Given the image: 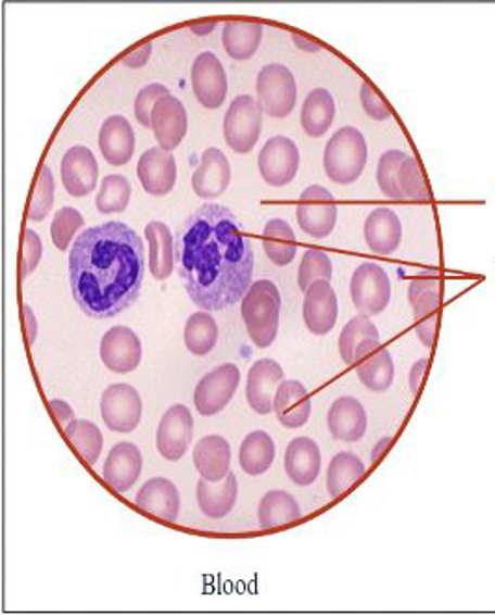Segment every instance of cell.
Returning a JSON list of instances; mask_svg holds the SVG:
<instances>
[{
    "instance_id": "cell-56",
    "label": "cell",
    "mask_w": 495,
    "mask_h": 615,
    "mask_svg": "<svg viewBox=\"0 0 495 615\" xmlns=\"http://www.w3.org/2000/svg\"><path fill=\"white\" fill-rule=\"evenodd\" d=\"M216 28V20L203 21V23H195V25H190V30L198 34V36H207V34L213 33Z\"/></svg>"
},
{
    "instance_id": "cell-41",
    "label": "cell",
    "mask_w": 495,
    "mask_h": 615,
    "mask_svg": "<svg viewBox=\"0 0 495 615\" xmlns=\"http://www.w3.org/2000/svg\"><path fill=\"white\" fill-rule=\"evenodd\" d=\"M371 338H380V332H378L377 325L371 322V317L358 314L346 323L339 335V354L346 366L354 364L356 349Z\"/></svg>"
},
{
    "instance_id": "cell-57",
    "label": "cell",
    "mask_w": 495,
    "mask_h": 615,
    "mask_svg": "<svg viewBox=\"0 0 495 615\" xmlns=\"http://www.w3.org/2000/svg\"><path fill=\"white\" fill-rule=\"evenodd\" d=\"M391 439L390 437H385V439L380 440L375 448H372L371 452V461L372 463H377L380 459L384 457L385 452L390 450Z\"/></svg>"
},
{
    "instance_id": "cell-22",
    "label": "cell",
    "mask_w": 495,
    "mask_h": 615,
    "mask_svg": "<svg viewBox=\"0 0 495 615\" xmlns=\"http://www.w3.org/2000/svg\"><path fill=\"white\" fill-rule=\"evenodd\" d=\"M143 459L140 448L132 442H117L104 461V484L116 492H129L142 474Z\"/></svg>"
},
{
    "instance_id": "cell-37",
    "label": "cell",
    "mask_w": 495,
    "mask_h": 615,
    "mask_svg": "<svg viewBox=\"0 0 495 615\" xmlns=\"http://www.w3.org/2000/svg\"><path fill=\"white\" fill-rule=\"evenodd\" d=\"M367 466L364 461L351 452H339L333 455L326 470V489L332 498H341L351 491L359 479H364Z\"/></svg>"
},
{
    "instance_id": "cell-46",
    "label": "cell",
    "mask_w": 495,
    "mask_h": 615,
    "mask_svg": "<svg viewBox=\"0 0 495 615\" xmlns=\"http://www.w3.org/2000/svg\"><path fill=\"white\" fill-rule=\"evenodd\" d=\"M332 276V258L326 254L325 250L309 249L304 252L299 267V286L302 291H306L315 281H330Z\"/></svg>"
},
{
    "instance_id": "cell-12",
    "label": "cell",
    "mask_w": 495,
    "mask_h": 615,
    "mask_svg": "<svg viewBox=\"0 0 495 615\" xmlns=\"http://www.w3.org/2000/svg\"><path fill=\"white\" fill-rule=\"evenodd\" d=\"M354 369L359 382L371 392L390 390L395 380V362L380 338L364 341L354 354Z\"/></svg>"
},
{
    "instance_id": "cell-3",
    "label": "cell",
    "mask_w": 495,
    "mask_h": 615,
    "mask_svg": "<svg viewBox=\"0 0 495 615\" xmlns=\"http://www.w3.org/2000/svg\"><path fill=\"white\" fill-rule=\"evenodd\" d=\"M281 294L270 280H257L250 286L242 299V322L248 336L259 349H267L278 338L280 330Z\"/></svg>"
},
{
    "instance_id": "cell-4",
    "label": "cell",
    "mask_w": 495,
    "mask_h": 615,
    "mask_svg": "<svg viewBox=\"0 0 495 615\" xmlns=\"http://www.w3.org/2000/svg\"><path fill=\"white\" fill-rule=\"evenodd\" d=\"M367 140L364 133L345 125L333 133L330 140L326 142L322 153L326 176L330 181L338 185H351L358 181L367 166Z\"/></svg>"
},
{
    "instance_id": "cell-52",
    "label": "cell",
    "mask_w": 495,
    "mask_h": 615,
    "mask_svg": "<svg viewBox=\"0 0 495 615\" xmlns=\"http://www.w3.org/2000/svg\"><path fill=\"white\" fill-rule=\"evenodd\" d=\"M430 361L429 359H421L417 361L414 366H411L410 375H408V387H410V392L414 396H419V390L424 385V377H427V372H429Z\"/></svg>"
},
{
    "instance_id": "cell-28",
    "label": "cell",
    "mask_w": 495,
    "mask_h": 615,
    "mask_svg": "<svg viewBox=\"0 0 495 615\" xmlns=\"http://www.w3.org/2000/svg\"><path fill=\"white\" fill-rule=\"evenodd\" d=\"M135 504L150 517L161 518L164 523H174L181 510V494L177 491L174 481L153 478L140 487Z\"/></svg>"
},
{
    "instance_id": "cell-40",
    "label": "cell",
    "mask_w": 495,
    "mask_h": 615,
    "mask_svg": "<svg viewBox=\"0 0 495 615\" xmlns=\"http://www.w3.org/2000/svg\"><path fill=\"white\" fill-rule=\"evenodd\" d=\"M65 439L72 442L75 452L85 459L88 465L98 463L103 452V432L90 419H73L69 426L64 427Z\"/></svg>"
},
{
    "instance_id": "cell-9",
    "label": "cell",
    "mask_w": 495,
    "mask_h": 615,
    "mask_svg": "<svg viewBox=\"0 0 495 615\" xmlns=\"http://www.w3.org/2000/svg\"><path fill=\"white\" fill-rule=\"evenodd\" d=\"M351 299L359 314L372 317L390 306L391 281L378 263H361L351 278Z\"/></svg>"
},
{
    "instance_id": "cell-23",
    "label": "cell",
    "mask_w": 495,
    "mask_h": 615,
    "mask_svg": "<svg viewBox=\"0 0 495 615\" xmlns=\"http://www.w3.org/2000/svg\"><path fill=\"white\" fill-rule=\"evenodd\" d=\"M326 426L333 440L348 444L358 442L367 432V411L356 398L341 396L330 406L326 416Z\"/></svg>"
},
{
    "instance_id": "cell-8",
    "label": "cell",
    "mask_w": 495,
    "mask_h": 615,
    "mask_svg": "<svg viewBox=\"0 0 495 615\" xmlns=\"http://www.w3.org/2000/svg\"><path fill=\"white\" fill-rule=\"evenodd\" d=\"M338 203L322 185H309L302 190L296 208V221L304 234L313 239H326L338 224Z\"/></svg>"
},
{
    "instance_id": "cell-7",
    "label": "cell",
    "mask_w": 495,
    "mask_h": 615,
    "mask_svg": "<svg viewBox=\"0 0 495 615\" xmlns=\"http://www.w3.org/2000/svg\"><path fill=\"white\" fill-rule=\"evenodd\" d=\"M265 112L257 99L252 96H239L231 101L224 116V138L237 153H250L259 142Z\"/></svg>"
},
{
    "instance_id": "cell-30",
    "label": "cell",
    "mask_w": 495,
    "mask_h": 615,
    "mask_svg": "<svg viewBox=\"0 0 495 615\" xmlns=\"http://www.w3.org/2000/svg\"><path fill=\"white\" fill-rule=\"evenodd\" d=\"M237 494H239V484L233 472H229L221 481H207L200 478L198 489H195V500L198 507L203 515L213 520L228 517L237 504Z\"/></svg>"
},
{
    "instance_id": "cell-34",
    "label": "cell",
    "mask_w": 495,
    "mask_h": 615,
    "mask_svg": "<svg viewBox=\"0 0 495 615\" xmlns=\"http://www.w3.org/2000/svg\"><path fill=\"white\" fill-rule=\"evenodd\" d=\"M300 517H302V510L293 494L276 489L261 498L259 507H257V523L263 530L291 526V524L299 523Z\"/></svg>"
},
{
    "instance_id": "cell-50",
    "label": "cell",
    "mask_w": 495,
    "mask_h": 615,
    "mask_svg": "<svg viewBox=\"0 0 495 615\" xmlns=\"http://www.w3.org/2000/svg\"><path fill=\"white\" fill-rule=\"evenodd\" d=\"M43 255V242L34 229L26 228L23 237V278H28L38 268Z\"/></svg>"
},
{
    "instance_id": "cell-15",
    "label": "cell",
    "mask_w": 495,
    "mask_h": 615,
    "mask_svg": "<svg viewBox=\"0 0 495 615\" xmlns=\"http://www.w3.org/2000/svg\"><path fill=\"white\" fill-rule=\"evenodd\" d=\"M99 354L104 366L114 374H130L142 362V341L132 328L117 325L104 332Z\"/></svg>"
},
{
    "instance_id": "cell-20",
    "label": "cell",
    "mask_w": 495,
    "mask_h": 615,
    "mask_svg": "<svg viewBox=\"0 0 495 615\" xmlns=\"http://www.w3.org/2000/svg\"><path fill=\"white\" fill-rule=\"evenodd\" d=\"M137 176L142 189L151 197H166L177 181V163L172 151L150 148L138 159Z\"/></svg>"
},
{
    "instance_id": "cell-51",
    "label": "cell",
    "mask_w": 495,
    "mask_h": 615,
    "mask_svg": "<svg viewBox=\"0 0 495 615\" xmlns=\"http://www.w3.org/2000/svg\"><path fill=\"white\" fill-rule=\"evenodd\" d=\"M151 53H153V43L151 41H145L143 46H138L137 49H132L130 53L125 54L122 59V64L127 67H142L148 64V60L151 59Z\"/></svg>"
},
{
    "instance_id": "cell-6",
    "label": "cell",
    "mask_w": 495,
    "mask_h": 615,
    "mask_svg": "<svg viewBox=\"0 0 495 615\" xmlns=\"http://www.w3.org/2000/svg\"><path fill=\"white\" fill-rule=\"evenodd\" d=\"M408 302L414 310L416 332L424 349L434 348L440 308H442V281L434 276H419L408 286Z\"/></svg>"
},
{
    "instance_id": "cell-32",
    "label": "cell",
    "mask_w": 495,
    "mask_h": 615,
    "mask_svg": "<svg viewBox=\"0 0 495 615\" xmlns=\"http://www.w3.org/2000/svg\"><path fill=\"white\" fill-rule=\"evenodd\" d=\"M143 234L150 247L148 265L151 275L155 280H166L176 267V237L172 236L168 226L161 221L148 224Z\"/></svg>"
},
{
    "instance_id": "cell-54",
    "label": "cell",
    "mask_w": 495,
    "mask_h": 615,
    "mask_svg": "<svg viewBox=\"0 0 495 615\" xmlns=\"http://www.w3.org/2000/svg\"><path fill=\"white\" fill-rule=\"evenodd\" d=\"M23 319H25L26 340H28L30 346H34V341L38 338V319H36L33 308L28 306V304L23 306Z\"/></svg>"
},
{
    "instance_id": "cell-35",
    "label": "cell",
    "mask_w": 495,
    "mask_h": 615,
    "mask_svg": "<svg viewBox=\"0 0 495 615\" xmlns=\"http://www.w3.org/2000/svg\"><path fill=\"white\" fill-rule=\"evenodd\" d=\"M263 40V25L257 21H228L221 30V43L233 60L252 59Z\"/></svg>"
},
{
    "instance_id": "cell-1",
    "label": "cell",
    "mask_w": 495,
    "mask_h": 615,
    "mask_svg": "<svg viewBox=\"0 0 495 615\" xmlns=\"http://www.w3.org/2000/svg\"><path fill=\"white\" fill-rule=\"evenodd\" d=\"M254 263L252 242L224 205L205 203L177 228V275L198 308L220 312L242 301L254 284Z\"/></svg>"
},
{
    "instance_id": "cell-21",
    "label": "cell",
    "mask_w": 495,
    "mask_h": 615,
    "mask_svg": "<svg viewBox=\"0 0 495 615\" xmlns=\"http://www.w3.org/2000/svg\"><path fill=\"white\" fill-rule=\"evenodd\" d=\"M283 380V367L272 359L254 362L246 380L248 405L261 416L274 413V393Z\"/></svg>"
},
{
    "instance_id": "cell-45",
    "label": "cell",
    "mask_w": 495,
    "mask_h": 615,
    "mask_svg": "<svg viewBox=\"0 0 495 615\" xmlns=\"http://www.w3.org/2000/svg\"><path fill=\"white\" fill-rule=\"evenodd\" d=\"M408 153L401 150H388L380 155L377 164V184L382 194L390 200H406L398 187V168Z\"/></svg>"
},
{
    "instance_id": "cell-33",
    "label": "cell",
    "mask_w": 495,
    "mask_h": 615,
    "mask_svg": "<svg viewBox=\"0 0 495 615\" xmlns=\"http://www.w3.org/2000/svg\"><path fill=\"white\" fill-rule=\"evenodd\" d=\"M335 120V101L326 88H313L300 111V124L306 135L319 138L328 133Z\"/></svg>"
},
{
    "instance_id": "cell-26",
    "label": "cell",
    "mask_w": 495,
    "mask_h": 615,
    "mask_svg": "<svg viewBox=\"0 0 495 615\" xmlns=\"http://www.w3.org/2000/svg\"><path fill=\"white\" fill-rule=\"evenodd\" d=\"M231 181V166L224 151L207 148L202 153V161L192 174V189L203 200L221 197Z\"/></svg>"
},
{
    "instance_id": "cell-31",
    "label": "cell",
    "mask_w": 495,
    "mask_h": 615,
    "mask_svg": "<svg viewBox=\"0 0 495 615\" xmlns=\"http://www.w3.org/2000/svg\"><path fill=\"white\" fill-rule=\"evenodd\" d=\"M192 461L200 478L221 481L231 472V445L221 435H207L195 442Z\"/></svg>"
},
{
    "instance_id": "cell-17",
    "label": "cell",
    "mask_w": 495,
    "mask_h": 615,
    "mask_svg": "<svg viewBox=\"0 0 495 615\" xmlns=\"http://www.w3.org/2000/svg\"><path fill=\"white\" fill-rule=\"evenodd\" d=\"M302 317L312 335L326 336L332 332L338 323L339 301L330 281H315L304 291Z\"/></svg>"
},
{
    "instance_id": "cell-16",
    "label": "cell",
    "mask_w": 495,
    "mask_h": 615,
    "mask_svg": "<svg viewBox=\"0 0 495 615\" xmlns=\"http://www.w3.org/2000/svg\"><path fill=\"white\" fill-rule=\"evenodd\" d=\"M192 90L205 109H218L228 96V77L220 59L211 51L198 54L192 64Z\"/></svg>"
},
{
    "instance_id": "cell-11",
    "label": "cell",
    "mask_w": 495,
    "mask_h": 615,
    "mask_svg": "<svg viewBox=\"0 0 495 615\" xmlns=\"http://www.w3.org/2000/svg\"><path fill=\"white\" fill-rule=\"evenodd\" d=\"M142 398L137 388L117 382L111 385L101 398V416L104 426L114 432L135 431L142 419Z\"/></svg>"
},
{
    "instance_id": "cell-43",
    "label": "cell",
    "mask_w": 495,
    "mask_h": 615,
    "mask_svg": "<svg viewBox=\"0 0 495 615\" xmlns=\"http://www.w3.org/2000/svg\"><path fill=\"white\" fill-rule=\"evenodd\" d=\"M54 190H56V184H54V174H52L51 166L41 164L38 181L34 185L33 197H30L28 210H26L28 221H33V223L46 221L47 215L51 213L52 203H54Z\"/></svg>"
},
{
    "instance_id": "cell-47",
    "label": "cell",
    "mask_w": 495,
    "mask_h": 615,
    "mask_svg": "<svg viewBox=\"0 0 495 615\" xmlns=\"http://www.w3.org/2000/svg\"><path fill=\"white\" fill-rule=\"evenodd\" d=\"M82 226H85V216L75 208H62L56 211L51 223V239L54 247L65 252Z\"/></svg>"
},
{
    "instance_id": "cell-19",
    "label": "cell",
    "mask_w": 495,
    "mask_h": 615,
    "mask_svg": "<svg viewBox=\"0 0 495 615\" xmlns=\"http://www.w3.org/2000/svg\"><path fill=\"white\" fill-rule=\"evenodd\" d=\"M60 176L67 194L75 198L88 197L98 187V159L91 153L90 148L73 146L62 158Z\"/></svg>"
},
{
    "instance_id": "cell-27",
    "label": "cell",
    "mask_w": 495,
    "mask_h": 615,
    "mask_svg": "<svg viewBox=\"0 0 495 615\" xmlns=\"http://www.w3.org/2000/svg\"><path fill=\"white\" fill-rule=\"evenodd\" d=\"M287 478L299 487H309L319 479L322 470V455L320 448L309 437H296L287 445L283 457Z\"/></svg>"
},
{
    "instance_id": "cell-24",
    "label": "cell",
    "mask_w": 495,
    "mask_h": 615,
    "mask_svg": "<svg viewBox=\"0 0 495 615\" xmlns=\"http://www.w3.org/2000/svg\"><path fill=\"white\" fill-rule=\"evenodd\" d=\"M274 414L287 429H300L312 418V398L300 380H281L274 393Z\"/></svg>"
},
{
    "instance_id": "cell-42",
    "label": "cell",
    "mask_w": 495,
    "mask_h": 615,
    "mask_svg": "<svg viewBox=\"0 0 495 615\" xmlns=\"http://www.w3.org/2000/svg\"><path fill=\"white\" fill-rule=\"evenodd\" d=\"M130 194H132V187H130L127 177L122 176V174H109L101 181L98 198H96L99 213H103V215L122 213L129 205Z\"/></svg>"
},
{
    "instance_id": "cell-49",
    "label": "cell",
    "mask_w": 495,
    "mask_h": 615,
    "mask_svg": "<svg viewBox=\"0 0 495 615\" xmlns=\"http://www.w3.org/2000/svg\"><path fill=\"white\" fill-rule=\"evenodd\" d=\"M359 103L369 118L377 120V122H385L391 118L390 105L369 83L359 86Z\"/></svg>"
},
{
    "instance_id": "cell-53",
    "label": "cell",
    "mask_w": 495,
    "mask_h": 615,
    "mask_svg": "<svg viewBox=\"0 0 495 615\" xmlns=\"http://www.w3.org/2000/svg\"><path fill=\"white\" fill-rule=\"evenodd\" d=\"M49 409H51L52 416L59 422L60 426L67 427L75 419V411L69 403H65L64 400H51L49 401Z\"/></svg>"
},
{
    "instance_id": "cell-25",
    "label": "cell",
    "mask_w": 495,
    "mask_h": 615,
    "mask_svg": "<svg viewBox=\"0 0 495 615\" xmlns=\"http://www.w3.org/2000/svg\"><path fill=\"white\" fill-rule=\"evenodd\" d=\"M137 148V135L129 120L122 114H112L99 129V150L106 163L124 166L132 159Z\"/></svg>"
},
{
    "instance_id": "cell-5",
    "label": "cell",
    "mask_w": 495,
    "mask_h": 615,
    "mask_svg": "<svg viewBox=\"0 0 495 615\" xmlns=\"http://www.w3.org/2000/svg\"><path fill=\"white\" fill-rule=\"evenodd\" d=\"M257 103L270 118H287L296 105V79L285 64H267L257 75Z\"/></svg>"
},
{
    "instance_id": "cell-44",
    "label": "cell",
    "mask_w": 495,
    "mask_h": 615,
    "mask_svg": "<svg viewBox=\"0 0 495 615\" xmlns=\"http://www.w3.org/2000/svg\"><path fill=\"white\" fill-rule=\"evenodd\" d=\"M398 187L403 190L406 200H414V202H430L432 200L429 181L424 177L421 164L414 155H406L401 168H398Z\"/></svg>"
},
{
    "instance_id": "cell-13",
    "label": "cell",
    "mask_w": 495,
    "mask_h": 615,
    "mask_svg": "<svg viewBox=\"0 0 495 615\" xmlns=\"http://www.w3.org/2000/svg\"><path fill=\"white\" fill-rule=\"evenodd\" d=\"M300 166V150L293 138H268L257 158L259 174L270 187H285L291 184Z\"/></svg>"
},
{
    "instance_id": "cell-48",
    "label": "cell",
    "mask_w": 495,
    "mask_h": 615,
    "mask_svg": "<svg viewBox=\"0 0 495 615\" xmlns=\"http://www.w3.org/2000/svg\"><path fill=\"white\" fill-rule=\"evenodd\" d=\"M164 96H169L168 88L161 85V83H153V85L143 86L142 90L137 93L135 99V116L143 127H151V112L153 106L156 105L158 99Z\"/></svg>"
},
{
    "instance_id": "cell-18",
    "label": "cell",
    "mask_w": 495,
    "mask_h": 615,
    "mask_svg": "<svg viewBox=\"0 0 495 615\" xmlns=\"http://www.w3.org/2000/svg\"><path fill=\"white\" fill-rule=\"evenodd\" d=\"M151 131L155 135L158 148L166 151L176 150L189 131V114L181 99L172 93L156 101L151 112Z\"/></svg>"
},
{
    "instance_id": "cell-14",
    "label": "cell",
    "mask_w": 495,
    "mask_h": 615,
    "mask_svg": "<svg viewBox=\"0 0 495 615\" xmlns=\"http://www.w3.org/2000/svg\"><path fill=\"white\" fill-rule=\"evenodd\" d=\"M194 437V418L185 405H172L156 427V450L169 463H177L189 452Z\"/></svg>"
},
{
    "instance_id": "cell-10",
    "label": "cell",
    "mask_w": 495,
    "mask_h": 615,
    "mask_svg": "<svg viewBox=\"0 0 495 615\" xmlns=\"http://www.w3.org/2000/svg\"><path fill=\"white\" fill-rule=\"evenodd\" d=\"M241 382L239 367L228 362L203 375L194 388L195 411L202 416H215L221 413L233 400Z\"/></svg>"
},
{
    "instance_id": "cell-55",
    "label": "cell",
    "mask_w": 495,
    "mask_h": 615,
    "mask_svg": "<svg viewBox=\"0 0 495 615\" xmlns=\"http://www.w3.org/2000/svg\"><path fill=\"white\" fill-rule=\"evenodd\" d=\"M293 41L296 43V47H300L302 51H307V53H317L320 51L322 47L317 41L309 40L306 36H302V34L293 33Z\"/></svg>"
},
{
    "instance_id": "cell-39",
    "label": "cell",
    "mask_w": 495,
    "mask_h": 615,
    "mask_svg": "<svg viewBox=\"0 0 495 615\" xmlns=\"http://www.w3.org/2000/svg\"><path fill=\"white\" fill-rule=\"evenodd\" d=\"M182 340L190 353L195 356H205L211 353L218 341V323L211 312L203 310V312L190 315L185 323Z\"/></svg>"
},
{
    "instance_id": "cell-38",
    "label": "cell",
    "mask_w": 495,
    "mask_h": 615,
    "mask_svg": "<svg viewBox=\"0 0 495 615\" xmlns=\"http://www.w3.org/2000/svg\"><path fill=\"white\" fill-rule=\"evenodd\" d=\"M263 249L268 260L278 267H287L293 262L296 255V236L291 224L283 218H270L263 229Z\"/></svg>"
},
{
    "instance_id": "cell-36",
    "label": "cell",
    "mask_w": 495,
    "mask_h": 615,
    "mask_svg": "<svg viewBox=\"0 0 495 615\" xmlns=\"http://www.w3.org/2000/svg\"><path fill=\"white\" fill-rule=\"evenodd\" d=\"M276 444L267 431H252L244 437L239 448V465L248 476H261L272 466Z\"/></svg>"
},
{
    "instance_id": "cell-2",
    "label": "cell",
    "mask_w": 495,
    "mask_h": 615,
    "mask_svg": "<svg viewBox=\"0 0 495 615\" xmlns=\"http://www.w3.org/2000/svg\"><path fill=\"white\" fill-rule=\"evenodd\" d=\"M145 249L125 223L99 224L80 231L69 249V284L82 314L111 319L142 293Z\"/></svg>"
},
{
    "instance_id": "cell-29",
    "label": "cell",
    "mask_w": 495,
    "mask_h": 615,
    "mask_svg": "<svg viewBox=\"0 0 495 615\" xmlns=\"http://www.w3.org/2000/svg\"><path fill=\"white\" fill-rule=\"evenodd\" d=\"M364 237L375 254H393L403 241V223L390 208H377L365 218Z\"/></svg>"
}]
</instances>
